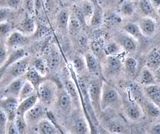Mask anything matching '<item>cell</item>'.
I'll list each match as a JSON object with an SVG mask.
<instances>
[{"label": "cell", "mask_w": 160, "mask_h": 134, "mask_svg": "<svg viewBox=\"0 0 160 134\" xmlns=\"http://www.w3.org/2000/svg\"><path fill=\"white\" fill-rule=\"evenodd\" d=\"M121 98L116 89L107 82H103L101 87L100 108L104 111L110 108H116L122 103Z\"/></svg>", "instance_id": "6da1fadb"}, {"label": "cell", "mask_w": 160, "mask_h": 134, "mask_svg": "<svg viewBox=\"0 0 160 134\" xmlns=\"http://www.w3.org/2000/svg\"><path fill=\"white\" fill-rule=\"evenodd\" d=\"M58 88L54 82L43 81L37 89L38 100L45 107L51 106L56 99Z\"/></svg>", "instance_id": "7a4b0ae2"}, {"label": "cell", "mask_w": 160, "mask_h": 134, "mask_svg": "<svg viewBox=\"0 0 160 134\" xmlns=\"http://www.w3.org/2000/svg\"><path fill=\"white\" fill-rule=\"evenodd\" d=\"M29 69V61L27 59H21L10 65L6 69L5 74L10 76L12 81L25 74Z\"/></svg>", "instance_id": "3957f363"}, {"label": "cell", "mask_w": 160, "mask_h": 134, "mask_svg": "<svg viewBox=\"0 0 160 134\" xmlns=\"http://www.w3.org/2000/svg\"><path fill=\"white\" fill-rule=\"evenodd\" d=\"M46 115V107L41 102H37L29 111L25 115V118L27 123H36L39 122L44 119Z\"/></svg>", "instance_id": "277c9868"}, {"label": "cell", "mask_w": 160, "mask_h": 134, "mask_svg": "<svg viewBox=\"0 0 160 134\" xmlns=\"http://www.w3.org/2000/svg\"><path fill=\"white\" fill-rule=\"evenodd\" d=\"M19 105V102L17 98L13 97H7L5 99L0 103L1 108H2L7 113L8 122L13 121L16 115L17 111Z\"/></svg>", "instance_id": "5b68a950"}, {"label": "cell", "mask_w": 160, "mask_h": 134, "mask_svg": "<svg viewBox=\"0 0 160 134\" xmlns=\"http://www.w3.org/2000/svg\"><path fill=\"white\" fill-rule=\"evenodd\" d=\"M26 80V77L24 75L13 79L6 87L5 93L8 97H13L18 98L20 92Z\"/></svg>", "instance_id": "8992f818"}, {"label": "cell", "mask_w": 160, "mask_h": 134, "mask_svg": "<svg viewBox=\"0 0 160 134\" xmlns=\"http://www.w3.org/2000/svg\"><path fill=\"white\" fill-rule=\"evenodd\" d=\"M141 33L145 37L152 36L156 29V25L154 20L149 17H144L139 20L138 23Z\"/></svg>", "instance_id": "52a82bcc"}, {"label": "cell", "mask_w": 160, "mask_h": 134, "mask_svg": "<svg viewBox=\"0 0 160 134\" xmlns=\"http://www.w3.org/2000/svg\"><path fill=\"white\" fill-rule=\"evenodd\" d=\"M28 42L27 38L20 32H12L7 38V45L10 48H20Z\"/></svg>", "instance_id": "ba28073f"}, {"label": "cell", "mask_w": 160, "mask_h": 134, "mask_svg": "<svg viewBox=\"0 0 160 134\" xmlns=\"http://www.w3.org/2000/svg\"><path fill=\"white\" fill-rule=\"evenodd\" d=\"M101 87L100 83L97 81H92L88 85V95L90 101L93 107H100V98L101 93Z\"/></svg>", "instance_id": "9c48e42d"}, {"label": "cell", "mask_w": 160, "mask_h": 134, "mask_svg": "<svg viewBox=\"0 0 160 134\" xmlns=\"http://www.w3.org/2000/svg\"><path fill=\"white\" fill-rule=\"evenodd\" d=\"M38 98L37 93H36L23 100V101L20 102L17 108V115L25 116L26 113L29 111L38 102Z\"/></svg>", "instance_id": "30bf717a"}, {"label": "cell", "mask_w": 160, "mask_h": 134, "mask_svg": "<svg viewBox=\"0 0 160 134\" xmlns=\"http://www.w3.org/2000/svg\"><path fill=\"white\" fill-rule=\"evenodd\" d=\"M126 115L132 121H137L141 117L142 112L141 108L136 103L129 102L123 103Z\"/></svg>", "instance_id": "8fae6325"}, {"label": "cell", "mask_w": 160, "mask_h": 134, "mask_svg": "<svg viewBox=\"0 0 160 134\" xmlns=\"http://www.w3.org/2000/svg\"><path fill=\"white\" fill-rule=\"evenodd\" d=\"M144 92L148 98L160 108V87L154 84L145 86Z\"/></svg>", "instance_id": "7c38bea8"}, {"label": "cell", "mask_w": 160, "mask_h": 134, "mask_svg": "<svg viewBox=\"0 0 160 134\" xmlns=\"http://www.w3.org/2000/svg\"><path fill=\"white\" fill-rule=\"evenodd\" d=\"M147 67L150 70H156L160 67V49L158 48L152 49L147 58Z\"/></svg>", "instance_id": "4fadbf2b"}, {"label": "cell", "mask_w": 160, "mask_h": 134, "mask_svg": "<svg viewBox=\"0 0 160 134\" xmlns=\"http://www.w3.org/2000/svg\"><path fill=\"white\" fill-rule=\"evenodd\" d=\"M120 46L125 51L130 53L135 52L137 50V42L136 39L131 35L123 36L120 39Z\"/></svg>", "instance_id": "5bb4252c"}, {"label": "cell", "mask_w": 160, "mask_h": 134, "mask_svg": "<svg viewBox=\"0 0 160 134\" xmlns=\"http://www.w3.org/2000/svg\"><path fill=\"white\" fill-rule=\"evenodd\" d=\"M107 64L109 72L114 74L118 73L121 70L122 66L121 60L116 56H108Z\"/></svg>", "instance_id": "9a60e30c"}, {"label": "cell", "mask_w": 160, "mask_h": 134, "mask_svg": "<svg viewBox=\"0 0 160 134\" xmlns=\"http://www.w3.org/2000/svg\"><path fill=\"white\" fill-rule=\"evenodd\" d=\"M38 131L42 134H56L58 132L55 125L49 120L42 119L38 122Z\"/></svg>", "instance_id": "2e32d148"}, {"label": "cell", "mask_w": 160, "mask_h": 134, "mask_svg": "<svg viewBox=\"0 0 160 134\" xmlns=\"http://www.w3.org/2000/svg\"><path fill=\"white\" fill-rule=\"evenodd\" d=\"M36 25L34 20L29 17H26L24 20L20 23L18 30L19 32L24 35L31 34L35 32Z\"/></svg>", "instance_id": "e0dca14e"}, {"label": "cell", "mask_w": 160, "mask_h": 134, "mask_svg": "<svg viewBox=\"0 0 160 134\" xmlns=\"http://www.w3.org/2000/svg\"><path fill=\"white\" fill-rule=\"evenodd\" d=\"M25 77L27 80H28L33 85L36 90L39 84L44 81L42 76L34 68L28 69V70L25 73Z\"/></svg>", "instance_id": "ac0fdd59"}, {"label": "cell", "mask_w": 160, "mask_h": 134, "mask_svg": "<svg viewBox=\"0 0 160 134\" xmlns=\"http://www.w3.org/2000/svg\"><path fill=\"white\" fill-rule=\"evenodd\" d=\"M36 89L33 86V85L28 80H26L21 89L18 97V100L19 103L23 101V100L26 99L27 98L30 97L31 95H33Z\"/></svg>", "instance_id": "d6986e66"}, {"label": "cell", "mask_w": 160, "mask_h": 134, "mask_svg": "<svg viewBox=\"0 0 160 134\" xmlns=\"http://www.w3.org/2000/svg\"><path fill=\"white\" fill-rule=\"evenodd\" d=\"M85 58L86 66L90 72L92 74L97 73L98 69V64L97 56H95L93 53L87 52L85 56Z\"/></svg>", "instance_id": "ffe728a7"}, {"label": "cell", "mask_w": 160, "mask_h": 134, "mask_svg": "<svg viewBox=\"0 0 160 134\" xmlns=\"http://www.w3.org/2000/svg\"><path fill=\"white\" fill-rule=\"evenodd\" d=\"M154 76L148 68H145L142 70L139 75V82L144 86L154 84L155 83Z\"/></svg>", "instance_id": "44dd1931"}, {"label": "cell", "mask_w": 160, "mask_h": 134, "mask_svg": "<svg viewBox=\"0 0 160 134\" xmlns=\"http://www.w3.org/2000/svg\"><path fill=\"white\" fill-rule=\"evenodd\" d=\"M124 30L127 32L129 35L134 37L135 39H139L143 35L141 33L140 28L138 23L129 22L126 23L124 27Z\"/></svg>", "instance_id": "7402d4cb"}, {"label": "cell", "mask_w": 160, "mask_h": 134, "mask_svg": "<svg viewBox=\"0 0 160 134\" xmlns=\"http://www.w3.org/2000/svg\"><path fill=\"white\" fill-rule=\"evenodd\" d=\"M144 109L148 116L151 118H157L160 115V108L150 100L144 102Z\"/></svg>", "instance_id": "603a6c76"}, {"label": "cell", "mask_w": 160, "mask_h": 134, "mask_svg": "<svg viewBox=\"0 0 160 134\" xmlns=\"http://www.w3.org/2000/svg\"><path fill=\"white\" fill-rule=\"evenodd\" d=\"M71 104V98L66 92H62L58 97V105L62 111H68Z\"/></svg>", "instance_id": "cb8c5ba5"}, {"label": "cell", "mask_w": 160, "mask_h": 134, "mask_svg": "<svg viewBox=\"0 0 160 134\" xmlns=\"http://www.w3.org/2000/svg\"><path fill=\"white\" fill-rule=\"evenodd\" d=\"M69 15L67 10H62L58 15L57 24L59 28L67 29L68 28Z\"/></svg>", "instance_id": "d4e9b609"}, {"label": "cell", "mask_w": 160, "mask_h": 134, "mask_svg": "<svg viewBox=\"0 0 160 134\" xmlns=\"http://www.w3.org/2000/svg\"><path fill=\"white\" fill-rule=\"evenodd\" d=\"M64 86L66 92L70 96L71 99H72L74 102H78L79 97L77 88L74 83L72 81H66L64 83Z\"/></svg>", "instance_id": "484cf974"}, {"label": "cell", "mask_w": 160, "mask_h": 134, "mask_svg": "<svg viewBox=\"0 0 160 134\" xmlns=\"http://www.w3.org/2000/svg\"><path fill=\"white\" fill-rule=\"evenodd\" d=\"M60 56L56 51L51 52L48 61V66L51 70H56L60 64Z\"/></svg>", "instance_id": "4316f807"}, {"label": "cell", "mask_w": 160, "mask_h": 134, "mask_svg": "<svg viewBox=\"0 0 160 134\" xmlns=\"http://www.w3.org/2000/svg\"><path fill=\"white\" fill-rule=\"evenodd\" d=\"M82 27V23L78 19L76 16L69 18L68 28L71 34L76 35L81 30Z\"/></svg>", "instance_id": "83f0119b"}, {"label": "cell", "mask_w": 160, "mask_h": 134, "mask_svg": "<svg viewBox=\"0 0 160 134\" xmlns=\"http://www.w3.org/2000/svg\"><path fill=\"white\" fill-rule=\"evenodd\" d=\"M139 7L141 13L147 17L152 15L154 13V8L151 4L149 0H140Z\"/></svg>", "instance_id": "f1b7e54d"}, {"label": "cell", "mask_w": 160, "mask_h": 134, "mask_svg": "<svg viewBox=\"0 0 160 134\" xmlns=\"http://www.w3.org/2000/svg\"><path fill=\"white\" fill-rule=\"evenodd\" d=\"M83 13L84 15L85 21H88V20H90V23L92 19V17L94 13V7L92 5V4L88 1H85L82 3V7L81 8Z\"/></svg>", "instance_id": "f546056e"}, {"label": "cell", "mask_w": 160, "mask_h": 134, "mask_svg": "<svg viewBox=\"0 0 160 134\" xmlns=\"http://www.w3.org/2000/svg\"><path fill=\"white\" fill-rule=\"evenodd\" d=\"M124 67L130 74L136 72L138 67V61L132 57H128L124 61Z\"/></svg>", "instance_id": "4dcf8cb0"}, {"label": "cell", "mask_w": 160, "mask_h": 134, "mask_svg": "<svg viewBox=\"0 0 160 134\" xmlns=\"http://www.w3.org/2000/svg\"><path fill=\"white\" fill-rule=\"evenodd\" d=\"M120 11L122 15L126 17H131L134 13V7L131 2H124L121 5Z\"/></svg>", "instance_id": "1f68e13d"}, {"label": "cell", "mask_w": 160, "mask_h": 134, "mask_svg": "<svg viewBox=\"0 0 160 134\" xmlns=\"http://www.w3.org/2000/svg\"><path fill=\"white\" fill-rule=\"evenodd\" d=\"M74 129L78 134H87L88 133L89 130L87 122L82 119L77 120L74 123Z\"/></svg>", "instance_id": "d6a6232c"}, {"label": "cell", "mask_w": 160, "mask_h": 134, "mask_svg": "<svg viewBox=\"0 0 160 134\" xmlns=\"http://www.w3.org/2000/svg\"><path fill=\"white\" fill-rule=\"evenodd\" d=\"M14 123L16 125L18 133H23L27 128V121L25 116H21L17 115L15 119Z\"/></svg>", "instance_id": "836d02e7"}, {"label": "cell", "mask_w": 160, "mask_h": 134, "mask_svg": "<svg viewBox=\"0 0 160 134\" xmlns=\"http://www.w3.org/2000/svg\"><path fill=\"white\" fill-rule=\"evenodd\" d=\"M51 30L45 25H40L36 27L34 32V37L37 39H41L48 36L50 33Z\"/></svg>", "instance_id": "e575fe53"}, {"label": "cell", "mask_w": 160, "mask_h": 134, "mask_svg": "<svg viewBox=\"0 0 160 134\" xmlns=\"http://www.w3.org/2000/svg\"><path fill=\"white\" fill-rule=\"evenodd\" d=\"M72 65L74 69L78 72H82L83 71L86 67L85 61H84L81 57L75 56L72 59Z\"/></svg>", "instance_id": "d590c367"}, {"label": "cell", "mask_w": 160, "mask_h": 134, "mask_svg": "<svg viewBox=\"0 0 160 134\" xmlns=\"http://www.w3.org/2000/svg\"><path fill=\"white\" fill-rule=\"evenodd\" d=\"M102 14L101 11L99 9H95L94 8V13L92 17L90 24L94 28L98 27L102 22Z\"/></svg>", "instance_id": "8d00e7d4"}, {"label": "cell", "mask_w": 160, "mask_h": 134, "mask_svg": "<svg viewBox=\"0 0 160 134\" xmlns=\"http://www.w3.org/2000/svg\"><path fill=\"white\" fill-rule=\"evenodd\" d=\"M120 45L115 42H110L105 46V52L108 56H115L120 52Z\"/></svg>", "instance_id": "74e56055"}, {"label": "cell", "mask_w": 160, "mask_h": 134, "mask_svg": "<svg viewBox=\"0 0 160 134\" xmlns=\"http://www.w3.org/2000/svg\"><path fill=\"white\" fill-rule=\"evenodd\" d=\"M21 3V0H2L0 1V6L2 8L17 9Z\"/></svg>", "instance_id": "f35d334b"}, {"label": "cell", "mask_w": 160, "mask_h": 134, "mask_svg": "<svg viewBox=\"0 0 160 134\" xmlns=\"http://www.w3.org/2000/svg\"><path fill=\"white\" fill-rule=\"evenodd\" d=\"M8 118L5 112L0 108V133H4L7 128Z\"/></svg>", "instance_id": "ab89813d"}, {"label": "cell", "mask_w": 160, "mask_h": 134, "mask_svg": "<svg viewBox=\"0 0 160 134\" xmlns=\"http://www.w3.org/2000/svg\"><path fill=\"white\" fill-rule=\"evenodd\" d=\"M33 68L36 69L42 76L46 74V64L43 60L37 59L34 61Z\"/></svg>", "instance_id": "60d3db41"}, {"label": "cell", "mask_w": 160, "mask_h": 134, "mask_svg": "<svg viewBox=\"0 0 160 134\" xmlns=\"http://www.w3.org/2000/svg\"><path fill=\"white\" fill-rule=\"evenodd\" d=\"M109 128L111 132L115 133H121L124 131V125L118 122H113L111 123L109 126Z\"/></svg>", "instance_id": "b9f144b4"}, {"label": "cell", "mask_w": 160, "mask_h": 134, "mask_svg": "<svg viewBox=\"0 0 160 134\" xmlns=\"http://www.w3.org/2000/svg\"><path fill=\"white\" fill-rule=\"evenodd\" d=\"M12 25L7 22L0 23V35H5L12 30Z\"/></svg>", "instance_id": "7bdbcfd3"}, {"label": "cell", "mask_w": 160, "mask_h": 134, "mask_svg": "<svg viewBox=\"0 0 160 134\" xmlns=\"http://www.w3.org/2000/svg\"><path fill=\"white\" fill-rule=\"evenodd\" d=\"M91 49L92 51V53L97 56L102 54L103 49H102V46L99 42L93 41L91 43Z\"/></svg>", "instance_id": "ee69618b"}, {"label": "cell", "mask_w": 160, "mask_h": 134, "mask_svg": "<svg viewBox=\"0 0 160 134\" xmlns=\"http://www.w3.org/2000/svg\"><path fill=\"white\" fill-rule=\"evenodd\" d=\"M7 59V51L5 47L0 44V67L2 66Z\"/></svg>", "instance_id": "f6af8a7d"}, {"label": "cell", "mask_w": 160, "mask_h": 134, "mask_svg": "<svg viewBox=\"0 0 160 134\" xmlns=\"http://www.w3.org/2000/svg\"><path fill=\"white\" fill-rule=\"evenodd\" d=\"M10 15V11L8 8H0V23L7 22Z\"/></svg>", "instance_id": "bcb514c9"}, {"label": "cell", "mask_w": 160, "mask_h": 134, "mask_svg": "<svg viewBox=\"0 0 160 134\" xmlns=\"http://www.w3.org/2000/svg\"><path fill=\"white\" fill-rule=\"evenodd\" d=\"M78 42L81 47H87L88 46V39L87 36L85 35H80L78 38Z\"/></svg>", "instance_id": "7dc6e473"}, {"label": "cell", "mask_w": 160, "mask_h": 134, "mask_svg": "<svg viewBox=\"0 0 160 134\" xmlns=\"http://www.w3.org/2000/svg\"><path fill=\"white\" fill-rule=\"evenodd\" d=\"M10 125L8 127V133L9 134H18V130L17 128L16 127V125L14 123V120L13 121H10Z\"/></svg>", "instance_id": "c3c4849f"}, {"label": "cell", "mask_w": 160, "mask_h": 134, "mask_svg": "<svg viewBox=\"0 0 160 134\" xmlns=\"http://www.w3.org/2000/svg\"><path fill=\"white\" fill-rule=\"evenodd\" d=\"M150 133L153 134H160V123H156L152 125L150 130Z\"/></svg>", "instance_id": "681fc988"}, {"label": "cell", "mask_w": 160, "mask_h": 134, "mask_svg": "<svg viewBox=\"0 0 160 134\" xmlns=\"http://www.w3.org/2000/svg\"><path fill=\"white\" fill-rule=\"evenodd\" d=\"M149 2L154 9L160 7V0H149Z\"/></svg>", "instance_id": "f907efd6"}, {"label": "cell", "mask_w": 160, "mask_h": 134, "mask_svg": "<svg viewBox=\"0 0 160 134\" xmlns=\"http://www.w3.org/2000/svg\"><path fill=\"white\" fill-rule=\"evenodd\" d=\"M6 69H7V67H5V66L4 64L2 66L0 67V81L3 79L5 73V71H6Z\"/></svg>", "instance_id": "816d5d0a"}, {"label": "cell", "mask_w": 160, "mask_h": 134, "mask_svg": "<svg viewBox=\"0 0 160 134\" xmlns=\"http://www.w3.org/2000/svg\"><path fill=\"white\" fill-rule=\"evenodd\" d=\"M155 71H156V72L154 75L155 80H156L158 82H159L160 83V67Z\"/></svg>", "instance_id": "f5cc1de1"}, {"label": "cell", "mask_w": 160, "mask_h": 134, "mask_svg": "<svg viewBox=\"0 0 160 134\" xmlns=\"http://www.w3.org/2000/svg\"><path fill=\"white\" fill-rule=\"evenodd\" d=\"M157 14L160 17V7L159 8H158V11H157Z\"/></svg>", "instance_id": "db71d44e"}]
</instances>
